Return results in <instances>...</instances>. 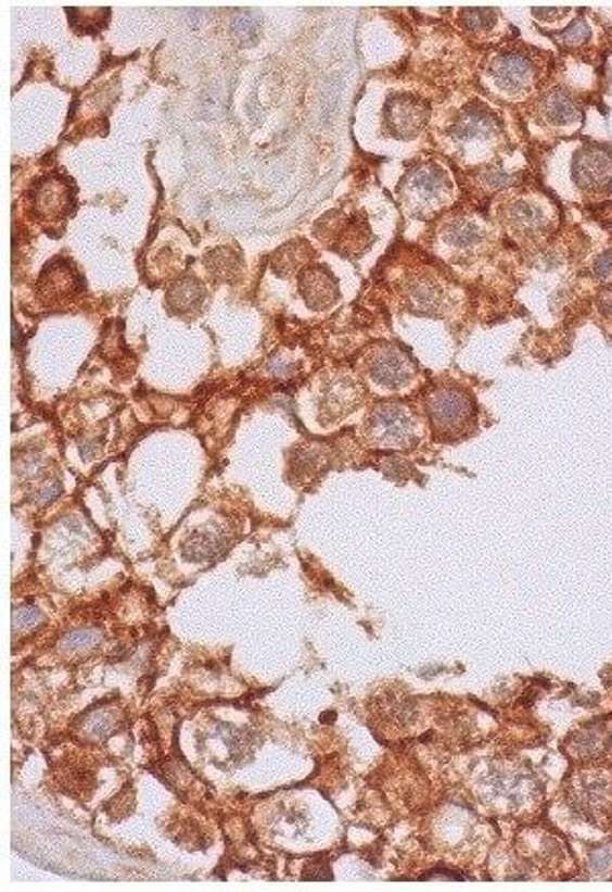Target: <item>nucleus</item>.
<instances>
[{
  "label": "nucleus",
  "instance_id": "f257e3e1",
  "mask_svg": "<svg viewBox=\"0 0 612 892\" xmlns=\"http://www.w3.org/2000/svg\"><path fill=\"white\" fill-rule=\"evenodd\" d=\"M544 76L546 53L532 55V49L507 48L486 60L481 81L502 102H523L539 92Z\"/></svg>",
  "mask_w": 612,
  "mask_h": 892
},
{
  "label": "nucleus",
  "instance_id": "f03ea898",
  "mask_svg": "<svg viewBox=\"0 0 612 892\" xmlns=\"http://www.w3.org/2000/svg\"><path fill=\"white\" fill-rule=\"evenodd\" d=\"M451 155L456 162L474 167L495 160L502 146L499 116L481 104H470L448 130Z\"/></svg>",
  "mask_w": 612,
  "mask_h": 892
},
{
  "label": "nucleus",
  "instance_id": "7ed1b4c3",
  "mask_svg": "<svg viewBox=\"0 0 612 892\" xmlns=\"http://www.w3.org/2000/svg\"><path fill=\"white\" fill-rule=\"evenodd\" d=\"M479 793L488 807L499 813H523L535 805L537 784L527 770L493 763L481 775Z\"/></svg>",
  "mask_w": 612,
  "mask_h": 892
},
{
  "label": "nucleus",
  "instance_id": "20e7f679",
  "mask_svg": "<svg viewBox=\"0 0 612 892\" xmlns=\"http://www.w3.org/2000/svg\"><path fill=\"white\" fill-rule=\"evenodd\" d=\"M399 196L409 214L425 218L451 204L454 181L437 163H421L405 174Z\"/></svg>",
  "mask_w": 612,
  "mask_h": 892
},
{
  "label": "nucleus",
  "instance_id": "39448f33",
  "mask_svg": "<svg viewBox=\"0 0 612 892\" xmlns=\"http://www.w3.org/2000/svg\"><path fill=\"white\" fill-rule=\"evenodd\" d=\"M428 414L439 439L464 437L476 420V407L467 391L458 386H437L428 395Z\"/></svg>",
  "mask_w": 612,
  "mask_h": 892
},
{
  "label": "nucleus",
  "instance_id": "423d86ee",
  "mask_svg": "<svg viewBox=\"0 0 612 892\" xmlns=\"http://www.w3.org/2000/svg\"><path fill=\"white\" fill-rule=\"evenodd\" d=\"M367 435L372 444L383 449H411L419 440V420L411 407L387 402L372 410Z\"/></svg>",
  "mask_w": 612,
  "mask_h": 892
},
{
  "label": "nucleus",
  "instance_id": "0eeeda50",
  "mask_svg": "<svg viewBox=\"0 0 612 892\" xmlns=\"http://www.w3.org/2000/svg\"><path fill=\"white\" fill-rule=\"evenodd\" d=\"M500 223L521 239L539 237L556 225L558 212L553 204L539 194H519L500 204Z\"/></svg>",
  "mask_w": 612,
  "mask_h": 892
},
{
  "label": "nucleus",
  "instance_id": "6e6552de",
  "mask_svg": "<svg viewBox=\"0 0 612 892\" xmlns=\"http://www.w3.org/2000/svg\"><path fill=\"white\" fill-rule=\"evenodd\" d=\"M570 805L590 824H612V777L604 770H584L570 787Z\"/></svg>",
  "mask_w": 612,
  "mask_h": 892
},
{
  "label": "nucleus",
  "instance_id": "1a4fd4ad",
  "mask_svg": "<svg viewBox=\"0 0 612 892\" xmlns=\"http://www.w3.org/2000/svg\"><path fill=\"white\" fill-rule=\"evenodd\" d=\"M581 100L564 86L546 88L535 100V118L541 127L556 130L560 135H570L582 125Z\"/></svg>",
  "mask_w": 612,
  "mask_h": 892
},
{
  "label": "nucleus",
  "instance_id": "9d476101",
  "mask_svg": "<svg viewBox=\"0 0 612 892\" xmlns=\"http://www.w3.org/2000/svg\"><path fill=\"white\" fill-rule=\"evenodd\" d=\"M572 179L584 194H600L612 186V149L607 146L581 147L572 160Z\"/></svg>",
  "mask_w": 612,
  "mask_h": 892
},
{
  "label": "nucleus",
  "instance_id": "9b49d317",
  "mask_svg": "<svg viewBox=\"0 0 612 892\" xmlns=\"http://www.w3.org/2000/svg\"><path fill=\"white\" fill-rule=\"evenodd\" d=\"M367 367L374 384L393 391L409 388L418 374V367L411 357L399 347L391 344L374 347L367 359Z\"/></svg>",
  "mask_w": 612,
  "mask_h": 892
},
{
  "label": "nucleus",
  "instance_id": "f8f14e48",
  "mask_svg": "<svg viewBox=\"0 0 612 892\" xmlns=\"http://www.w3.org/2000/svg\"><path fill=\"white\" fill-rule=\"evenodd\" d=\"M428 104L411 95H395L385 104V127L397 139H416L428 123Z\"/></svg>",
  "mask_w": 612,
  "mask_h": 892
},
{
  "label": "nucleus",
  "instance_id": "ddd939ff",
  "mask_svg": "<svg viewBox=\"0 0 612 892\" xmlns=\"http://www.w3.org/2000/svg\"><path fill=\"white\" fill-rule=\"evenodd\" d=\"M78 288H81L80 277L72 263L65 260L51 261L48 269L41 274L39 279V290L41 296L46 293V304H67L78 296ZM41 300V302H43Z\"/></svg>",
  "mask_w": 612,
  "mask_h": 892
},
{
  "label": "nucleus",
  "instance_id": "4468645a",
  "mask_svg": "<svg viewBox=\"0 0 612 892\" xmlns=\"http://www.w3.org/2000/svg\"><path fill=\"white\" fill-rule=\"evenodd\" d=\"M299 292L311 310H328L339 300V284L332 272L322 265L307 267L299 277Z\"/></svg>",
  "mask_w": 612,
  "mask_h": 892
},
{
  "label": "nucleus",
  "instance_id": "2eb2a0df",
  "mask_svg": "<svg viewBox=\"0 0 612 892\" xmlns=\"http://www.w3.org/2000/svg\"><path fill=\"white\" fill-rule=\"evenodd\" d=\"M72 206H74L72 184H67L62 176H49L43 181H39V186L35 188V209L39 216L55 221L64 216L65 212L72 211Z\"/></svg>",
  "mask_w": 612,
  "mask_h": 892
},
{
  "label": "nucleus",
  "instance_id": "dca6fc26",
  "mask_svg": "<svg viewBox=\"0 0 612 892\" xmlns=\"http://www.w3.org/2000/svg\"><path fill=\"white\" fill-rule=\"evenodd\" d=\"M409 302L423 314H439L446 309V293L434 277L419 276L409 284Z\"/></svg>",
  "mask_w": 612,
  "mask_h": 892
},
{
  "label": "nucleus",
  "instance_id": "f3484780",
  "mask_svg": "<svg viewBox=\"0 0 612 892\" xmlns=\"http://www.w3.org/2000/svg\"><path fill=\"white\" fill-rule=\"evenodd\" d=\"M484 237H486L484 225H481L476 218H470V216L454 218L442 233V239L454 249H460V251L479 247L483 243Z\"/></svg>",
  "mask_w": 612,
  "mask_h": 892
},
{
  "label": "nucleus",
  "instance_id": "a211bd4d",
  "mask_svg": "<svg viewBox=\"0 0 612 892\" xmlns=\"http://www.w3.org/2000/svg\"><path fill=\"white\" fill-rule=\"evenodd\" d=\"M226 549H228V542L225 536L214 530H195L183 542V556L194 563H206V561L225 554Z\"/></svg>",
  "mask_w": 612,
  "mask_h": 892
},
{
  "label": "nucleus",
  "instance_id": "6ab92c4d",
  "mask_svg": "<svg viewBox=\"0 0 612 892\" xmlns=\"http://www.w3.org/2000/svg\"><path fill=\"white\" fill-rule=\"evenodd\" d=\"M206 298L204 286L195 277H183L167 293V304L176 314H192Z\"/></svg>",
  "mask_w": 612,
  "mask_h": 892
},
{
  "label": "nucleus",
  "instance_id": "aec40b11",
  "mask_svg": "<svg viewBox=\"0 0 612 892\" xmlns=\"http://www.w3.org/2000/svg\"><path fill=\"white\" fill-rule=\"evenodd\" d=\"M355 384H353L350 379L334 381V384L326 390V393H323V407H326L330 414H334V416H336V414L344 416V414H342L344 410L355 406Z\"/></svg>",
  "mask_w": 612,
  "mask_h": 892
},
{
  "label": "nucleus",
  "instance_id": "412c9836",
  "mask_svg": "<svg viewBox=\"0 0 612 892\" xmlns=\"http://www.w3.org/2000/svg\"><path fill=\"white\" fill-rule=\"evenodd\" d=\"M209 272L214 277L222 279V281H232L241 274L242 261L241 255L232 249H216L208 255Z\"/></svg>",
  "mask_w": 612,
  "mask_h": 892
},
{
  "label": "nucleus",
  "instance_id": "4be33fe9",
  "mask_svg": "<svg viewBox=\"0 0 612 892\" xmlns=\"http://www.w3.org/2000/svg\"><path fill=\"white\" fill-rule=\"evenodd\" d=\"M309 255H311V249L307 247V243L297 241V243L285 244L275 255L273 269L279 276H291L295 269H299L302 263L309 260Z\"/></svg>",
  "mask_w": 612,
  "mask_h": 892
},
{
  "label": "nucleus",
  "instance_id": "5701e85b",
  "mask_svg": "<svg viewBox=\"0 0 612 892\" xmlns=\"http://www.w3.org/2000/svg\"><path fill=\"white\" fill-rule=\"evenodd\" d=\"M102 642V633L98 630H76L62 638L60 650L67 656H84L88 652H94Z\"/></svg>",
  "mask_w": 612,
  "mask_h": 892
},
{
  "label": "nucleus",
  "instance_id": "b1692460",
  "mask_svg": "<svg viewBox=\"0 0 612 892\" xmlns=\"http://www.w3.org/2000/svg\"><path fill=\"white\" fill-rule=\"evenodd\" d=\"M499 11L497 9H493V7H484V9H464L462 13H460V21L464 23V27H467L468 32L472 33H486L493 32V29H497L499 27Z\"/></svg>",
  "mask_w": 612,
  "mask_h": 892
},
{
  "label": "nucleus",
  "instance_id": "393cba45",
  "mask_svg": "<svg viewBox=\"0 0 612 892\" xmlns=\"http://www.w3.org/2000/svg\"><path fill=\"white\" fill-rule=\"evenodd\" d=\"M230 27H232L234 37L241 39V41H255V37H257L258 23L251 11H241V13L232 16Z\"/></svg>",
  "mask_w": 612,
  "mask_h": 892
},
{
  "label": "nucleus",
  "instance_id": "a878e982",
  "mask_svg": "<svg viewBox=\"0 0 612 892\" xmlns=\"http://www.w3.org/2000/svg\"><path fill=\"white\" fill-rule=\"evenodd\" d=\"M84 730H86L88 736L106 738V736L114 733L116 724H114L113 715L104 714V712H94V714H88V721L84 724Z\"/></svg>",
  "mask_w": 612,
  "mask_h": 892
},
{
  "label": "nucleus",
  "instance_id": "bb28decb",
  "mask_svg": "<svg viewBox=\"0 0 612 892\" xmlns=\"http://www.w3.org/2000/svg\"><path fill=\"white\" fill-rule=\"evenodd\" d=\"M553 39L565 48H578L590 39V27L586 21H576L568 32L553 35Z\"/></svg>",
  "mask_w": 612,
  "mask_h": 892
},
{
  "label": "nucleus",
  "instance_id": "cd10ccee",
  "mask_svg": "<svg viewBox=\"0 0 612 892\" xmlns=\"http://www.w3.org/2000/svg\"><path fill=\"white\" fill-rule=\"evenodd\" d=\"M13 619H15V632H21V630H33V628H37V624L43 619V616H41V612H39L37 607L23 605V607L16 610Z\"/></svg>",
  "mask_w": 612,
  "mask_h": 892
},
{
  "label": "nucleus",
  "instance_id": "c85d7f7f",
  "mask_svg": "<svg viewBox=\"0 0 612 892\" xmlns=\"http://www.w3.org/2000/svg\"><path fill=\"white\" fill-rule=\"evenodd\" d=\"M60 491H62V486H60L58 481H51V483H48V486L39 491L37 503H39V505H48L49 502H53V500L60 495Z\"/></svg>",
  "mask_w": 612,
  "mask_h": 892
}]
</instances>
